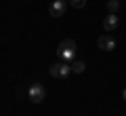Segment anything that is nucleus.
Here are the masks:
<instances>
[{"mask_svg": "<svg viewBox=\"0 0 126 116\" xmlns=\"http://www.w3.org/2000/svg\"><path fill=\"white\" fill-rule=\"evenodd\" d=\"M122 95H124V99H126V89H124V93H122Z\"/></svg>", "mask_w": 126, "mask_h": 116, "instance_id": "obj_10", "label": "nucleus"}, {"mask_svg": "<svg viewBox=\"0 0 126 116\" xmlns=\"http://www.w3.org/2000/svg\"><path fill=\"white\" fill-rule=\"evenodd\" d=\"M27 97H30L32 103H42L46 97V89L40 85V82H36V85H32L30 91H27Z\"/></svg>", "mask_w": 126, "mask_h": 116, "instance_id": "obj_3", "label": "nucleus"}, {"mask_svg": "<svg viewBox=\"0 0 126 116\" xmlns=\"http://www.w3.org/2000/svg\"><path fill=\"white\" fill-rule=\"evenodd\" d=\"M48 74L53 78H67L72 74V63L69 61H59V63H53L48 68Z\"/></svg>", "mask_w": 126, "mask_h": 116, "instance_id": "obj_2", "label": "nucleus"}, {"mask_svg": "<svg viewBox=\"0 0 126 116\" xmlns=\"http://www.w3.org/2000/svg\"><path fill=\"white\" fill-rule=\"evenodd\" d=\"M69 4H72L74 9H84V6H86V0H69Z\"/></svg>", "mask_w": 126, "mask_h": 116, "instance_id": "obj_9", "label": "nucleus"}, {"mask_svg": "<svg viewBox=\"0 0 126 116\" xmlns=\"http://www.w3.org/2000/svg\"><path fill=\"white\" fill-rule=\"evenodd\" d=\"M105 6H107V13L116 15L118 11H120V0H107V4H105Z\"/></svg>", "mask_w": 126, "mask_h": 116, "instance_id": "obj_8", "label": "nucleus"}, {"mask_svg": "<svg viewBox=\"0 0 126 116\" xmlns=\"http://www.w3.org/2000/svg\"><path fill=\"white\" fill-rule=\"evenodd\" d=\"M76 42L72 40V38H65V40H61L59 42V46H57V53H59V57L63 59V61H69L72 63L74 61V57H76Z\"/></svg>", "mask_w": 126, "mask_h": 116, "instance_id": "obj_1", "label": "nucleus"}, {"mask_svg": "<svg viewBox=\"0 0 126 116\" xmlns=\"http://www.w3.org/2000/svg\"><path fill=\"white\" fill-rule=\"evenodd\" d=\"M118 25H120V17H118V15H113V13H109L107 17L103 19V27H105V32H113V30H118Z\"/></svg>", "mask_w": 126, "mask_h": 116, "instance_id": "obj_6", "label": "nucleus"}, {"mask_svg": "<svg viewBox=\"0 0 126 116\" xmlns=\"http://www.w3.org/2000/svg\"><path fill=\"white\" fill-rule=\"evenodd\" d=\"M97 46H99L101 51H116V40H113L109 34H101L99 36V40H97Z\"/></svg>", "mask_w": 126, "mask_h": 116, "instance_id": "obj_4", "label": "nucleus"}, {"mask_svg": "<svg viewBox=\"0 0 126 116\" xmlns=\"http://www.w3.org/2000/svg\"><path fill=\"white\" fill-rule=\"evenodd\" d=\"M84 70H86V63L84 61H80V59L72 61V72H74V74H82Z\"/></svg>", "mask_w": 126, "mask_h": 116, "instance_id": "obj_7", "label": "nucleus"}, {"mask_svg": "<svg viewBox=\"0 0 126 116\" xmlns=\"http://www.w3.org/2000/svg\"><path fill=\"white\" fill-rule=\"evenodd\" d=\"M67 11V4H65V0H53V4L48 6V13L50 17H63Z\"/></svg>", "mask_w": 126, "mask_h": 116, "instance_id": "obj_5", "label": "nucleus"}]
</instances>
